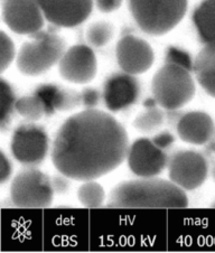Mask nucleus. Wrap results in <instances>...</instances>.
Masks as SVG:
<instances>
[{"instance_id":"22","label":"nucleus","mask_w":215,"mask_h":253,"mask_svg":"<svg viewBox=\"0 0 215 253\" xmlns=\"http://www.w3.org/2000/svg\"><path fill=\"white\" fill-rule=\"evenodd\" d=\"M115 35V28L108 22H95L86 29V37L87 43L93 47H103L109 44Z\"/></svg>"},{"instance_id":"10","label":"nucleus","mask_w":215,"mask_h":253,"mask_svg":"<svg viewBox=\"0 0 215 253\" xmlns=\"http://www.w3.org/2000/svg\"><path fill=\"white\" fill-rule=\"evenodd\" d=\"M170 156L151 139L140 138L129 147L127 163L129 169L138 177H157L166 169Z\"/></svg>"},{"instance_id":"31","label":"nucleus","mask_w":215,"mask_h":253,"mask_svg":"<svg viewBox=\"0 0 215 253\" xmlns=\"http://www.w3.org/2000/svg\"><path fill=\"white\" fill-rule=\"evenodd\" d=\"M205 150L209 151L210 154H215V130L210 140L205 143Z\"/></svg>"},{"instance_id":"11","label":"nucleus","mask_w":215,"mask_h":253,"mask_svg":"<svg viewBox=\"0 0 215 253\" xmlns=\"http://www.w3.org/2000/svg\"><path fill=\"white\" fill-rule=\"evenodd\" d=\"M60 75L74 84H86L95 78L98 62L90 46L74 45L65 50L58 63Z\"/></svg>"},{"instance_id":"32","label":"nucleus","mask_w":215,"mask_h":253,"mask_svg":"<svg viewBox=\"0 0 215 253\" xmlns=\"http://www.w3.org/2000/svg\"><path fill=\"white\" fill-rule=\"evenodd\" d=\"M213 208H215V203H214V204H213Z\"/></svg>"},{"instance_id":"29","label":"nucleus","mask_w":215,"mask_h":253,"mask_svg":"<svg viewBox=\"0 0 215 253\" xmlns=\"http://www.w3.org/2000/svg\"><path fill=\"white\" fill-rule=\"evenodd\" d=\"M69 177L63 175V174H58L52 177V185H53V189L55 194H65L67 191L70 189V182Z\"/></svg>"},{"instance_id":"5","label":"nucleus","mask_w":215,"mask_h":253,"mask_svg":"<svg viewBox=\"0 0 215 253\" xmlns=\"http://www.w3.org/2000/svg\"><path fill=\"white\" fill-rule=\"evenodd\" d=\"M151 88L159 107L176 111L191 102L196 86L188 70L165 63L154 75Z\"/></svg>"},{"instance_id":"20","label":"nucleus","mask_w":215,"mask_h":253,"mask_svg":"<svg viewBox=\"0 0 215 253\" xmlns=\"http://www.w3.org/2000/svg\"><path fill=\"white\" fill-rule=\"evenodd\" d=\"M78 200L86 208L99 209L105 201L104 188L94 180H86L78 189Z\"/></svg>"},{"instance_id":"7","label":"nucleus","mask_w":215,"mask_h":253,"mask_svg":"<svg viewBox=\"0 0 215 253\" xmlns=\"http://www.w3.org/2000/svg\"><path fill=\"white\" fill-rule=\"evenodd\" d=\"M12 157L26 167H37L49 153V138L43 126L25 124L14 130L10 142Z\"/></svg>"},{"instance_id":"25","label":"nucleus","mask_w":215,"mask_h":253,"mask_svg":"<svg viewBox=\"0 0 215 253\" xmlns=\"http://www.w3.org/2000/svg\"><path fill=\"white\" fill-rule=\"evenodd\" d=\"M16 57L15 44L5 32L0 33V70L5 72Z\"/></svg>"},{"instance_id":"26","label":"nucleus","mask_w":215,"mask_h":253,"mask_svg":"<svg viewBox=\"0 0 215 253\" xmlns=\"http://www.w3.org/2000/svg\"><path fill=\"white\" fill-rule=\"evenodd\" d=\"M101 94L94 87H86L81 92L82 105L86 109H95L100 103Z\"/></svg>"},{"instance_id":"8","label":"nucleus","mask_w":215,"mask_h":253,"mask_svg":"<svg viewBox=\"0 0 215 253\" xmlns=\"http://www.w3.org/2000/svg\"><path fill=\"white\" fill-rule=\"evenodd\" d=\"M168 177L171 182L191 192L200 188L209 176V162L196 150H179L168 159Z\"/></svg>"},{"instance_id":"14","label":"nucleus","mask_w":215,"mask_h":253,"mask_svg":"<svg viewBox=\"0 0 215 253\" xmlns=\"http://www.w3.org/2000/svg\"><path fill=\"white\" fill-rule=\"evenodd\" d=\"M140 94L136 75L121 72L111 75L104 83L102 99L105 108L111 112H120L137 102Z\"/></svg>"},{"instance_id":"17","label":"nucleus","mask_w":215,"mask_h":253,"mask_svg":"<svg viewBox=\"0 0 215 253\" xmlns=\"http://www.w3.org/2000/svg\"><path fill=\"white\" fill-rule=\"evenodd\" d=\"M194 74L200 86L215 98V44L205 45L194 61Z\"/></svg>"},{"instance_id":"16","label":"nucleus","mask_w":215,"mask_h":253,"mask_svg":"<svg viewBox=\"0 0 215 253\" xmlns=\"http://www.w3.org/2000/svg\"><path fill=\"white\" fill-rule=\"evenodd\" d=\"M44 105L46 116H52L57 111H71L82 105L81 93L64 88L55 84H43L34 92Z\"/></svg>"},{"instance_id":"2","label":"nucleus","mask_w":215,"mask_h":253,"mask_svg":"<svg viewBox=\"0 0 215 253\" xmlns=\"http://www.w3.org/2000/svg\"><path fill=\"white\" fill-rule=\"evenodd\" d=\"M186 192L171 180L139 177L121 182L109 194L111 209H186Z\"/></svg>"},{"instance_id":"1","label":"nucleus","mask_w":215,"mask_h":253,"mask_svg":"<svg viewBox=\"0 0 215 253\" xmlns=\"http://www.w3.org/2000/svg\"><path fill=\"white\" fill-rule=\"evenodd\" d=\"M129 138L119 121L98 109H86L64 121L54 138L50 158L71 179L94 180L127 159Z\"/></svg>"},{"instance_id":"12","label":"nucleus","mask_w":215,"mask_h":253,"mask_svg":"<svg viewBox=\"0 0 215 253\" xmlns=\"http://www.w3.org/2000/svg\"><path fill=\"white\" fill-rule=\"evenodd\" d=\"M45 19L54 26L71 28L91 15L93 0H36Z\"/></svg>"},{"instance_id":"24","label":"nucleus","mask_w":215,"mask_h":253,"mask_svg":"<svg viewBox=\"0 0 215 253\" xmlns=\"http://www.w3.org/2000/svg\"><path fill=\"white\" fill-rule=\"evenodd\" d=\"M165 63L182 66L189 72H192L194 69V61L191 54L183 48L176 47V46H170L166 49Z\"/></svg>"},{"instance_id":"13","label":"nucleus","mask_w":215,"mask_h":253,"mask_svg":"<svg viewBox=\"0 0 215 253\" xmlns=\"http://www.w3.org/2000/svg\"><path fill=\"white\" fill-rule=\"evenodd\" d=\"M116 54L120 69L131 75L146 73L155 61V53L148 42L134 35L122 37L117 44Z\"/></svg>"},{"instance_id":"28","label":"nucleus","mask_w":215,"mask_h":253,"mask_svg":"<svg viewBox=\"0 0 215 253\" xmlns=\"http://www.w3.org/2000/svg\"><path fill=\"white\" fill-rule=\"evenodd\" d=\"M151 140L155 143L156 146L159 147L160 149L167 151L170 148H172V146L175 143V136L170 131H162L151 138Z\"/></svg>"},{"instance_id":"3","label":"nucleus","mask_w":215,"mask_h":253,"mask_svg":"<svg viewBox=\"0 0 215 253\" xmlns=\"http://www.w3.org/2000/svg\"><path fill=\"white\" fill-rule=\"evenodd\" d=\"M129 8L142 32L162 36L182 22L187 0H129Z\"/></svg>"},{"instance_id":"15","label":"nucleus","mask_w":215,"mask_h":253,"mask_svg":"<svg viewBox=\"0 0 215 253\" xmlns=\"http://www.w3.org/2000/svg\"><path fill=\"white\" fill-rule=\"evenodd\" d=\"M176 130L184 142L194 146H204L212 137L215 125L209 113L192 111L179 118Z\"/></svg>"},{"instance_id":"21","label":"nucleus","mask_w":215,"mask_h":253,"mask_svg":"<svg viewBox=\"0 0 215 253\" xmlns=\"http://www.w3.org/2000/svg\"><path fill=\"white\" fill-rule=\"evenodd\" d=\"M165 116L157 105L146 108L145 111L139 113L133 120V126L143 133L153 132L164 124Z\"/></svg>"},{"instance_id":"19","label":"nucleus","mask_w":215,"mask_h":253,"mask_svg":"<svg viewBox=\"0 0 215 253\" xmlns=\"http://www.w3.org/2000/svg\"><path fill=\"white\" fill-rule=\"evenodd\" d=\"M0 102H1V112H0V129L2 132L9 130L11 126L12 115L16 111V96L14 90L5 79L0 80Z\"/></svg>"},{"instance_id":"27","label":"nucleus","mask_w":215,"mask_h":253,"mask_svg":"<svg viewBox=\"0 0 215 253\" xmlns=\"http://www.w3.org/2000/svg\"><path fill=\"white\" fill-rule=\"evenodd\" d=\"M12 170H14V167H12L11 160L7 157L5 151H1L0 153V184H6L11 178Z\"/></svg>"},{"instance_id":"6","label":"nucleus","mask_w":215,"mask_h":253,"mask_svg":"<svg viewBox=\"0 0 215 253\" xmlns=\"http://www.w3.org/2000/svg\"><path fill=\"white\" fill-rule=\"evenodd\" d=\"M52 177L36 167L20 170L10 184V200L16 208L44 209L53 203Z\"/></svg>"},{"instance_id":"23","label":"nucleus","mask_w":215,"mask_h":253,"mask_svg":"<svg viewBox=\"0 0 215 253\" xmlns=\"http://www.w3.org/2000/svg\"><path fill=\"white\" fill-rule=\"evenodd\" d=\"M16 111L28 121H39L46 116L44 105L35 94L23 96L17 100Z\"/></svg>"},{"instance_id":"18","label":"nucleus","mask_w":215,"mask_h":253,"mask_svg":"<svg viewBox=\"0 0 215 253\" xmlns=\"http://www.w3.org/2000/svg\"><path fill=\"white\" fill-rule=\"evenodd\" d=\"M192 18L202 43L215 44V0H203L194 10Z\"/></svg>"},{"instance_id":"9","label":"nucleus","mask_w":215,"mask_h":253,"mask_svg":"<svg viewBox=\"0 0 215 253\" xmlns=\"http://www.w3.org/2000/svg\"><path fill=\"white\" fill-rule=\"evenodd\" d=\"M2 20L11 32L32 36L43 31L45 17L36 0H2Z\"/></svg>"},{"instance_id":"30","label":"nucleus","mask_w":215,"mask_h":253,"mask_svg":"<svg viewBox=\"0 0 215 253\" xmlns=\"http://www.w3.org/2000/svg\"><path fill=\"white\" fill-rule=\"evenodd\" d=\"M95 3L101 12L109 14L119 9L122 0H95Z\"/></svg>"},{"instance_id":"4","label":"nucleus","mask_w":215,"mask_h":253,"mask_svg":"<svg viewBox=\"0 0 215 253\" xmlns=\"http://www.w3.org/2000/svg\"><path fill=\"white\" fill-rule=\"evenodd\" d=\"M31 37L19 49L17 69L27 77H37L60 63L65 53V42L56 34L43 31Z\"/></svg>"}]
</instances>
